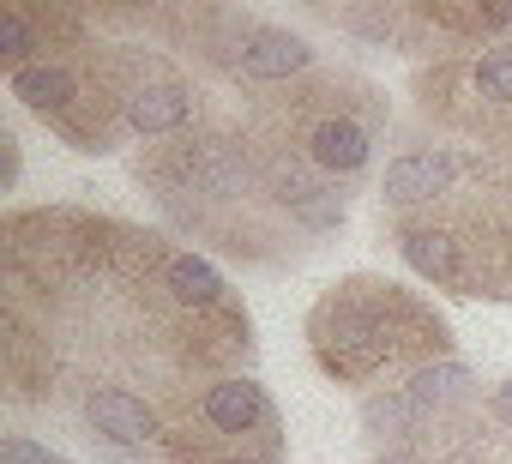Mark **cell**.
Listing matches in <instances>:
<instances>
[{"mask_svg":"<svg viewBox=\"0 0 512 464\" xmlns=\"http://www.w3.org/2000/svg\"><path fill=\"white\" fill-rule=\"evenodd\" d=\"M302 338H308L314 368L332 386H350L362 398L404 386L410 374L458 356L446 314L422 290L380 278V272H350L326 284L302 320Z\"/></svg>","mask_w":512,"mask_h":464,"instance_id":"2","label":"cell"},{"mask_svg":"<svg viewBox=\"0 0 512 464\" xmlns=\"http://www.w3.org/2000/svg\"><path fill=\"white\" fill-rule=\"evenodd\" d=\"M133 181L151 193L157 217L175 236H187V242H199L223 260L278 272V266L308 254V242L278 217V205L266 193L260 139H253L247 121L211 115L181 139L139 145Z\"/></svg>","mask_w":512,"mask_h":464,"instance_id":"1","label":"cell"},{"mask_svg":"<svg viewBox=\"0 0 512 464\" xmlns=\"http://www.w3.org/2000/svg\"><path fill=\"white\" fill-rule=\"evenodd\" d=\"M410 97L434 133L512 163V43L440 49L416 67Z\"/></svg>","mask_w":512,"mask_h":464,"instance_id":"6","label":"cell"},{"mask_svg":"<svg viewBox=\"0 0 512 464\" xmlns=\"http://www.w3.org/2000/svg\"><path fill=\"white\" fill-rule=\"evenodd\" d=\"M97 43H103V37H97ZM97 43L79 49V55H49V61H37V67H25V73H7V97H13L25 115H37V121H43L67 151H79V157H109V151H121V139H127V121H121L115 91H109V79H103Z\"/></svg>","mask_w":512,"mask_h":464,"instance_id":"7","label":"cell"},{"mask_svg":"<svg viewBox=\"0 0 512 464\" xmlns=\"http://www.w3.org/2000/svg\"><path fill=\"white\" fill-rule=\"evenodd\" d=\"M0 464H79V458L43 446L37 434H7V440H0Z\"/></svg>","mask_w":512,"mask_h":464,"instance_id":"14","label":"cell"},{"mask_svg":"<svg viewBox=\"0 0 512 464\" xmlns=\"http://www.w3.org/2000/svg\"><path fill=\"white\" fill-rule=\"evenodd\" d=\"M290 428L253 374H217L169 410L157 464H284Z\"/></svg>","mask_w":512,"mask_h":464,"instance_id":"5","label":"cell"},{"mask_svg":"<svg viewBox=\"0 0 512 464\" xmlns=\"http://www.w3.org/2000/svg\"><path fill=\"white\" fill-rule=\"evenodd\" d=\"M416 13L440 49L512 43V7H488V0H416Z\"/></svg>","mask_w":512,"mask_h":464,"instance_id":"11","label":"cell"},{"mask_svg":"<svg viewBox=\"0 0 512 464\" xmlns=\"http://www.w3.org/2000/svg\"><path fill=\"white\" fill-rule=\"evenodd\" d=\"M0 386H7V404H19V410L55 404L67 386V356H61L49 320L37 308H25L19 296H0Z\"/></svg>","mask_w":512,"mask_h":464,"instance_id":"9","label":"cell"},{"mask_svg":"<svg viewBox=\"0 0 512 464\" xmlns=\"http://www.w3.org/2000/svg\"><path fill=\"white\" fill-rule=\"evenodd\" d=\"M13 187H19V133L0 127V193H13Z\"/></svg>","mask_w":512,"mask_h":464,"instance_id":"15","label":"cell"},{"mask_svg":"<svg viewBox=\"0 0 512 464\" xmlns=\"http://www.w3.org/2000/svg\"><path fill=\"white\" fill-rule=\"evenodd\" d=\"M398 260L440 296L512 302V163L458 145L452 187L398 223H380Z\"/></svg>","mask_w":512,"mask_h":464,"instance_id":"3","label":"cell"},{"mask_svg":"<svg viewBox=\"0 0 512 464\" xmlns=\"http://www.w3.org/2000/svg\"><path fill=\"white\" fill-rule=\"evenodd\" d=\"M404 392H410L422 410H434V416H458V410H470V404L482 398L476 374H470L458 356H452V362H434V368H422V374H410Z\"/></svg>","mask_w":512,"mask_h":464,"instance_id":"12","label":"cell"},{"mask_svg":"<svg viewBox=\"0 0 512 464\" xmlns=\"http://www.w3.org/2000/svg\"><path fill=\"white\" fill-rule=\"evenodd\" d=\"M97 61H103L109 91H115V109L127 121V139L163 145V139H181L199 121H211L205 85L193 79V67L175 49L145 43V37H103Z\"/></svg>","mask_w":512,"mask_h":464,"instance_id":"8","label":"cell"},{"mask_svg":"<svg viewBox=\"0 0 512 464\" xmlns=\"http://www.w3.org/2000/svg\"><path fill=\"white\" fill-rule=\"evenodd\" d=\"M314 13L368 49H398V55H422V61L440 55V43L428 37V25L416 13V0H338V7H314Z\"/></svg>","mask_w":512,"mask_h":464,"instance_id":"10","label":"cell"},{"mask_svg":"<svg viewBox=\"0 0 512 464\" xmlns=\"http://www.w3.org/2000/svg\"><path fill=\"white\" fill-rule=\"evenodd\" d=\"M386 121H392L386 91L356 73H332V67H320L296 85H278V91H253V103H247L253 133L296 151L338 187H356L374 169Z\"/></svg>","mask_w":512,"mask_h":464,"instance_id":"4","label":"cell"},{"mask_svg":"<svg viewBox=\"0 0 512 464\" xmlns=\"http://www.w3.org/2000/svg\"><path fill=\"white\" fill-rule=\"evenodd\" d=\"M374 464H434L428 452H416V446H380L374 452Z\"/></svg>","mask_w":512,"mask_h":464,"instance_id":"16","label":"cell"},{"mask_svg":"<svg viewBox=\"0 0 512 464\" xmlns=\"http://www.w3.org/2000/svg\"><path fill=\"white\" fill-rule=\"evenodd\" d=\"M37 61H49V43H43L37 19L25 13V0H19V7L0 13V67H7V73H25V67H37Z\"/></svg>","mask_w":512,"mask_h":464,"instance_id":"13","label":"cell"}]
</instances>
